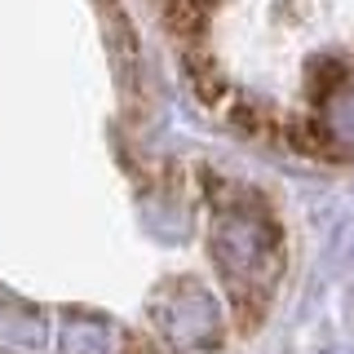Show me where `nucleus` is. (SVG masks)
I'll list each match as a JSON object with an SVG mask.
<instances>
[{"mask_svg":"<svg viewBox=\"0 0 354 354\" xmlns=\"http://www.w3.org/2000/svg\"><path fill=\"white\" fill-rule=\"evenodd\" d=\"M124 332L102 315H84V310H66L53 328V350L49 354H120Z\"/></svg>","mask_w":354,"mask_h":354,"instance_id":"obj_3","label":"nucleus"},{"mask_svg":"<svg viewBox=\"0 0 354 354\" xmlns=\"http://www.w3.org/2000/svg\"><path fill=\"white\" fill-rule=\"evenodd\" d=\"M354 80V71H350V62L341 58V53H315V58L306 62V97L310 102H328L332 93H337L341 84H350Z\"/></svg>","mask_w":354,"mask_h":354,"instance_id":"obj_5","label":"nucleus"},{"mask_svg":"<svg viewBox=\"0 0 354 354\" xmlns=\"http://www.w3.org/2000/svg\"><path fill=\"white\" fill-rule=\"evenodd\" d=\"M160 5H169V0H160Z\"/></svg>","mask_w":354,"mask_h":354,"instance_id":"obj_9","label":"nucleus"},{"mask_svg":"<svg viewBox=\"0 0 354 354\" xmlns=\"http://www.w3.org/2000/svg\"><path fill=\"white\" fill-rule=\"evenodd\" d=\"M151 315H155V328L164 332V341H169L173 350L213 346L221 337L217 301L191 279H177V283L164 288V292H155L151 297Z\"/></svg>","mask_w":354,"mask_h":354,"instance_id":"obj_2","label":"nucleus"},{"mask_svg":"<svg viewBox=\"0 0 354 354\" xmlns=\"http://www.w3.org/2000/svg\"><path fill=\"white\" fill-rule=\"evenodd\" d=\"M230 124H235L239 133H248V138H257V142H274L279 129H283V120L274 115L266 102H257V97L235 93L230 97Z\"/></svg>","mask_w":354,"mask_h":354,"instance_id":"obj_6","label":"nucleus"},{"mask_svg":"<svg viewBox=\"0 0 354 354\" xmlns=\"http://www.w3.org/2000/svg\"><path fill=\"white\" fill-rule=\"evenodd\" d=\"M324 129L332 133V142H337V151H341V160H350L354 155V80L350 84H341L337 93L324 102Z\"/></svg>","mask_w":354,"mask_h":354,"instance_id":"obj_7","label":"nucleus"},{"mask_svg":"<svg viewBox=\"0 0 354 354\" xmlns=\"http://www.w3.org/2000/svg\"><path fill=\"white\" fill-rule=\"evenodd\" d=\"M279 138L292 147L297 155H310V160H341L337 142H332V133L324 129V120L319 115H288Z\"/></svg>","mask_w":354,"mask_h":354,"instance_id":"obj_4","label":"nucleus"},{"mask_svg":"<svg viewBox=\"0 0 354 354\" xmlns=\"http://www.w3.org/2000/svg\"><path fill=\"white\" fill-rule=\"evenodd\" d=\"M208 248L221 270V279L235 292H266L270 279L283 266V243H279V221L270 208L252 195H235V204H221L208 230Z\"/></svg>","mask_w":354,"mask_h":354,"instance_id":"obj_1","label":"nucleus"},{"mask_svg":"<svg viewBox=\"0 0 354 354\" xmlns=\"http://www.w3.org/2000/svg\"><path fill=\"white\" fill-rule=\"evenodd\" d=\"M120 354H160V346H155L147 332H124V341H120Z\"/></svg>","mask_w":354,"mask_h":354,"instance_id":"obj_8","label":"nucleus"}]
</instances>
